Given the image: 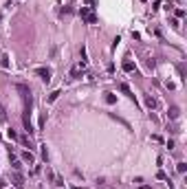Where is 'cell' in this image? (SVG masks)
<instances>
[{"instance_id":"obj_1","label":"cell","mask_w":187,"mask_h":189,"mask_svg":"<svg viewBox=\"0 0 187 189\" xmlns=\"http://www.w3.org/2000/svg\"><path fill=\"white\" fill-rule=\"evenodd\" d=\"M79 15H82V20H86L88 24H95V22H97V15H95L93 7H82V9H79Z\"/></svg>"},{"instance_id":"obj_2","label":"cell","mask_w":187,"mask_h":189,"mask_svg":"<svg viewBox=\"0 0 187 189\" xmlns=\"http://www.w3.org/2000/svg\"><path fill=\"white\" fill-rule=\"evenodd\" d=\"M84 70H86V64H84V62H79L77 66H73V68H70V77H73V79H77Z\"/></svg>"},{"instance_id":"obj_3","label":"cell","mask_w":187,"mask_h":189,"mask_svg":"<svg viewBox=\"0 0 187 189\" xmlns=\"http://www.w3.org/2000/svg\"><path fill=\"white\" fill-rule=\"evenodd\" d=\"M35 73L40 75V79H42V81H46V84L51 81V68H35Z\"/></svg>"},{"instance_id":"obj_4","label":"cell","mask_w":187,"mask_h":189,"mask_svg":"<svg viewBox=\"0 0 187 189\" xmlns=\"http://www.w3.org/2000/svg\"><path fill=\"white\" fill-rule=\"evenodd\" d=\"M20 158H22V161H24V163H33V161H35V156L33 154H31V152H29V149H24V152H22V154H20Z\"/></svg>"},{"instance_id":"obj_5","label":"cell","mask_w":187,"mask_h":189,"mask_svg":"<svg viewBox=\"0 0 187 189\" xmlns=\"http://www.w3.org/2000/svg\"><path fill=\"white\" fill-rule=\"evenodd\" d=\"M145 106H148L150 110H154V108H156V99H154L152 94H145Z\"/></svg>"},{"instance_id":"obj_6","label":"cell","mask_w":187,"mask_h":189,"mask_svg":"<svg viewBox=\"0 0 187 189\" xmlns=\"http://www.w3.org/2000/svg\"><path fill=\"white\" fill-rule=\"evenodd\" d=\"M13 185H15V187H22V185H24V178H22V174H18V172H15V174H13Z\"/></svg>"},{"instance_id":"obj_7","label":"cell","mask_w":187,"mask_h":189,"mask_svg":"<svg viewBox=\"0 0 187 189\" xmlns=\"http://www.w3.org/2000/svg\"><path fill=\"white\" fill-rule=\"evenodd\" d=\"M178 115H181V110H178L176 106H172V108H170V119H178Z\"/></svg>"},{"instance_id":"obj_8","label":"cell","mask_w":187,"mask_h":189,"mask_svg":"<svg viewBox=\"0 0 187 189\" xmlns=\"http://www.w3.org/2000/svg\"><path fill=\"white\" fill-rule=\"evenodd\" d=\"M119 88H121V90H123V92L128 94L130 99H134V94H132V90H130V86H128V84H121V86H119Z\"/></svg>"},{"instance_id":"obj_9","label":"cell","mask_w":187,"mask_h":189,"mask_svg":"<svg viewBox=\"0 0 187 189\" xmlns=\"http://www.w3.org/2000/svg\"><path fill=\"white\" fill-rule=\"evenodd\" d=\"M123 70H126V73H132V70H134V64H132V62H123Z\"/></svg>"},{"instance_id":"obj_10","label":"cell","mask_w":187,"mask_h":189,"mask_svg":"<svg viewBox=\"0 0 187 189\" xmlns=\"http://www.w3.org/2000/svg\"><path fill=\"white\" fill-rule=\"evenodd\" d=\"M114 101H117V97L112 92H106V104H114Z\"/></svg>"},{"instance_id":"obj_11","label":"cell","mask_w":187,"mask_h":189,"mask_svg":"<svg viewBox=\"0 0 187 189\" xmlns=\"http://www.w3.org/2000/svg\"><path fill=\"white\" fill-rule=\"evenodd\" d=\"M59 94H62V90H55V92H51V97H49V104H53V101L57 99Z\"/></svg>"},{"instance_id":"obj_12","label":"cell","mask_w":187,"mask_h":189,"mask_svg":"<svg viewBox=\"0 0 187 189\" xmlns=\"http://www.w3.org/2000/svg\"><path fill=\"white\" fill-rule=\"evenodd\" d=\"M0 64H2V68H9L11 62H9V57H7V55H2V62H0Z\"/></svg>"},{"instance_id":"obj_13","label":"cell","mask_w":187,"mask_h":189,"mask_svg":"<svg viewBox=\"0 0 187 189\" xmlns=\"http://www.w3.org/2000/svg\"><path fill=\"white\" fill-rule=\"evenodd\" d=\"M7 136H9L11 141H18V134H15V130H7Z\"/></svg>"},{"instance_id":"obj_14","label":"cell","mask_w":187,"mask_h":189,"mask_svg":"<svg viewBox=\"0 0 187 189\" xmlns=\"http://www.w3.org/2000/svg\"><path fill=\"white\" fill-rule=\"evenodd\" d=\"M185 169H187L185 163H178V165H176V172H178V174H185Z\"/></svg>"},{"instance_id":"obj_15","label":"cell","mask_w":187,"mask_h":189,"mask_svg":"<svg viewBox=\"0 0 187 189\" xmlns=\"http://www.w3.org/2000/svg\"><path fill=\"white\" fill-rule=\"evenodd\" d=\"M42 158H44V161L49 158V152H46V145H42Z\"/></svg>"},{"instance_id":"obj_16","label":"cell","mask_w":187,"mask_h":189,"mask_svg":"<svg viewBox=\"0 0 187 189\" xmlns=\"http://www.w3.org/2000/svg\"><path fill=\"white\" fill-rule=\"evenodd\" d=\"M5 119H7V115H5V108L0 106V121H5Z\"/></svg>"},{"instance_id":"obj_17","label":"cell","mask_w":187,"mask_h":189,"mask_svg":"<svg viewBox=\"0 0 187 189\" xmlns=\"http://www.w3.org/2000/svg\"><path fill=\"white\" fill-rule=\"evenodd\" d=\"M7 187V180H2V178H0V189H5Z\"/></svg>"},{"instance_id":"obj_18","label":"cell","mask_w":187,"mask_h":189,"mask_svg":"<svg viewBox=\"0 0 187 189\" xmlns=\"http://www.w3.org/2000/svg\"><path fill=\"white\" fill-rule=\"evenodd\" d=\"M170 189H174V187H172V183H170Z\"/></svg>"},{"instance_id":"obj_19","label":"cell","mask_w":187,"mask_h":189,"mask_svg":"<svg viewBox=\"0 0 187 189\" xmlns=\"http://www.w3.org/2000/svg\"><path fill=\"white\" fill-rule=\"evenodd\" d=\"M59 189H64V187H59Z\"/></svg>"}]
</instances>
